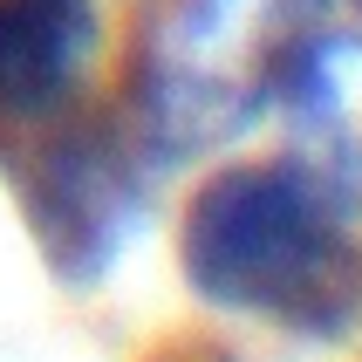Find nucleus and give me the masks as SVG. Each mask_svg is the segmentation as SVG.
<instances>
[{"label":"nucleus","mask_w":362,"mask_h":362,"mask_svg":"<svg viewBox=\"0 0 362 362\" xmlns=\"http://www.w3.org/2000/svg\"><path fill=\"white\" fill-rule=\"evenodd\" d=\"M356 7H362V0H356Z\"/></svg>","instance_id":"7ed1b4c3"},{"label":"nucleus","mask_w":362,"mask_h":362,"mask_svg":"<svg viewBox=\"0 0 362 362\" xmlns=\"http://www.w3.org/2000/svg\"><path fill=\"white\" fill-rule=\"evenodd\" d=\"M103 41L96 0H0V123H48Z\"/></svg>","instance_id":"f03ea898"},{"label":"nucleus","mask_w":362,"mask_h":362,"mask_svg":"<svg viewBox=\"0 0 362 362\" xmlns=\"http://www.w3.org/2000/svg\"><path fill=\"white\" fill-rule=\"evenodd\" d=\"M199 301L287 328H342L362 301V246L335 192L301 164H233L205 185L178 233Z\"/></svg>","instance_id":"f257e3e1"}]
</instances>
